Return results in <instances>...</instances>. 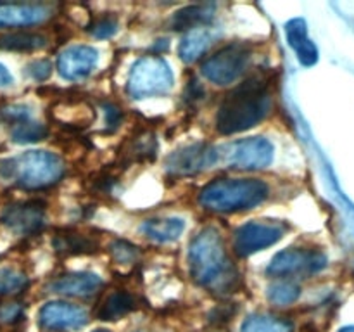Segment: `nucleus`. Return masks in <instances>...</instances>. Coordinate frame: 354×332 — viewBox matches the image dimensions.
<instances>
[{
  "instance_id": "1",
  "label": "nucleus",
  "mask_w": 354,
  "mask_h": 332,
  "mask_svg": "<svg viewBox=\"0 0 354 332\" xmlns=\"http://www.w3.org/2000/svg\"><path fill=\"white\" fill-rule=\"evenodd\" d=\"M189 270L194 282L214 294L235 293L241 277L225 249L223 237L214 227L201 230L189 248Z\"/></svg>"
},
{
  "instance_id": "2",
  "label": "nucleus",
  "mask_w": 354,
  "mask_h": 332,
  "mask_svg": "<svg viewBox=\"0 0 354 332\" xmlns=\"http://www.w3.org/2000/svg\"><path fill=\"white\" fill-rule=\"evenodd\" d=\"M272 106V83L268 76L261 73L249 76L221 100L216 114V130L221 135L249 130L268 116Z\"/></svg>"
},
{
  "instance_id": "3",
  "label": "nucleus",
  "mask_w": 354,
  "mask_h": 332,
  "mask_svg": "<svg viewBox=\"0 0 354 332\" xmlns=\"http://www.w3.org/2000/svg\"><path fill=\"white\" fill-rule=\"evenodd\" d=\"M64 172V161L47 151H26L0 161V178L26 190L55 185Z\"/></svg>"
},
{
  "instance_id": "4",
  "label": "nucleus",
  "mask_w": 354,
  "mask_h": 332,
  "mask_svg": "<svg viewBox=\"0 0 354 332\" xmlns=\"http://www.w3.org/2000/svg\"><path fill=\"white\" fill-rule=\"evenodd\" d=\"M270 187L256 178H216L207 183L199 194V204L216 213H235L252 210L265 203Z\"/></svg>"
},
{
  "instance_id": "5",
  "label": "nucleus",
  "mask_w": 354,
  "mask_h": 332,
  "mask_svg": "<svg viewBox=\"0 0 354 332\" xmlns=\"http://www.w3.org/2000/svg\"><path fill=\"white\" fill-rule=\"evenodd\" d=\"M173 71L168 62L158 55L138 59L128 76L127 92L131 99H149L165 95L173 89Z\"/></svg>"
},
{
  "instance_id": "6",
  "label": "nucleus",
  "mask_w": 354,
  "mask_h": 332,
  "mask_svg": "<svg viewBox=\"0 0 354 332\" xmlns=\"http://www.w3.org/2000/svg\"><path fill=\"white\" fill-rule=\"evenodd\" d=\"M251 59V47L248 44L235 42V44L225 45L216 54L206 59L201 66V73H203L204 78L209 80L214 85H230L248 71Z\"/></svg>"
},
{
  "instance_id": "7",
  "label": "nucleus",
  "mask_w": 354,
  "mask_h": 332,
  "mask_svg": "<svg viewBox=\"0 0 354 332\" xmlns=\"http://www.w3.org/2000/svg\"><path fill=\"white\" fill-rule=\"evenodd\" d=\"M218 163L235 169H263L273 161V144L265 137H249L216 147Z\"/></svg>"
},
{
  "instance_id": "8",
  "label": "nucleus",
  "mask_w": 354,
  "mask_h": 332,
  "mask_svg": "<svg viewBox=\"0 0 354 332\" xmlns=\"http://www.w3.org/2000/svg\"><path fill=\"white\" fill-rule=\"evenodd\" d=\"M327 266V256L320 249L290 248L275 255L266 266L270 277H296L313 275Z\"/></svg>"
},
{
  "instance_id": "9",
  "label": "nucleus",
  "mask_w": 354,
  "mask_h": 332,
  "mask_svg": "<svg viewBox=\"0 0 354 332\" xmlns=\"http://www.w3.org/2000/svg\"><path fill=\"white\" fill-rule=\"evenodd\" d=\"M286 230V223L273 220H252L249 223H244L235 232V255L241 258H248L254 252L263 251V249L277 244L283 237Z\"/></svg>"
},
{
  "instance_id": "10",
  "label": "nucleus",
  "mask_w": 354,
  "mask_h": 332,
  "mask_svg": "<svg viewBox=\"0 0 354 332\" xmlns=\"http://www.w3.org/2000/svg\"><path fill=\"white\" fill-rule=\"evenodd\" d=\"M218 163L214 145L194 144L171 152L166 158V169L173 175H196Z\"/></svg>"
},
{
  "instance_id": "11",
  "label": "nucleus",
  "mask_w": 354,
  "mask_h": 332,
  "mask_svg": "<svg viewBox=\"0 0 354 332\" xmlns=\"http://www.w3.org/2000/svg\"><path fill=\"white\" fill-rule=\"evenodd\" d=\"M45 203L40 199L23 201L3 208L0 220L9 230L19 235H30L40 230L45 223Z\"/></svg>"
},
{
  "instance_id": "12",
  "label": "nucleus",
  "mask_w": 354,
  "mask_h": 332,
  "mask_svg": "<svg viewBox=\"0 0 354 332\" xmlns=\"http://www.w3.org/2000/svg\"><path fill=\"white\" fill-rule=\"evenodd\" d=\"M38 322L48 331H68L80 329L88 324V313L85 308L64 301H50L44 304L38 313Z\"/></svg>"
},
{
  "instance_id": "13",
  "label": "nucleus",
  "mask_w": 354,
  "mask_h": 332,
  "mask_svg": "<svg viewBox=\"0 0 354 332\" xmlns=\"http://www.w3.org/2000/svg\"><path fill=\"white\" fill-rule=\"evenodd\" d=\"M99 61V52L90 45H73L57 59V71L66 80H82L93 71Z\"/></svg>"
},
{
  "instance_id": "14",
  "label": "nucleus",
  "mask_w": 354,
  "mask_h": 332,
  "mask_svg": "<svg viewBox=\"0 0 354 332\" xmlns=\"http://www.w3.org/2000/svg\"><path fill=\"white\" fill-rule=\"evenodd\" d=\"M50 16L47 3H0V28H23L44 23Z\"/></svg>"
},
{
  "instance_id": "15",
  "label": "nucleus",
  "mask_w": 354,
  "mask_h": 332,
  "mask_svg": "<svg viewBox=\"0 0 354 332\" xmlns=\"http://www.w3.org/2000/svg\"><path fill=\"white\" fill-rule=\"evenodd\" d=\"M102 287V279L92 272H71L48 284L52 293L71 297H90Z\"/></svg>"
},
{
  "instance_id": "16",
  "label": "nucleus",
  "mask_w": 354,
  "mask_h": 332,
  "mask_svg": "<svg viewBox=\"0 0 354 332\" xmlns=\"http://www.w3.org/2000/svg\"><path fill=\"white\" fill-rule=\"evenodd\" d=\"M287 42L294 52L297 54V59L303 66H315L318 62V48L308 37L306 21L303 17H294L286 24Z\"/></svg>"
},
{
  "instance_id": "17",
  "label": "nucleus",
  "mask_w": 354,
  "mask_h": 332,
  "mask_svg": "<svg viewBox=\"0 0 354 332\" xmlns=\"http://www.w3.org/2000/svg\"><path fill=\"white\" fill-rule=\"evenodd\" d=\"M142 234L149 237L151 241L166 244L180 239V235L185 230V221L182 218H151L145 220L140 227Z\"/></svg>"
},
{
  "instance_id": "18",
  "label": "nucleus",
  "mask_w": 354,
  "mask_h": 332,
  "mask_svg": "<svg viewBox=\"0 0 354 332\" xmlns=\"http://www.w3.org/2000/svg\"><path fill=\"white\" fill-rule=\"evenodd\" d=\"M52 246H54V251L61 256H80L95 251L97 241H93L92 237L85 234L62 230L55 234Z\"/></svg>"
},
{
  "instance_id": "19",
  "label": "nucleus",
  "mask_w": 354,
  "mask_h": 332,
  "mask_svg": "<svg viewBox=\"0 0 354 332\" xmlns=\"http://www.w3.org/2000/svg\"><path fill=\"white\" fill-rule=\"evenodd\" d=\"M214 17L213 3H203V6H187L180 9L178 12L173 14L171 28L175 31L183 30H196V28H204V24L209 23Z\"/></svg>"
},
{
  "instance_id": "20",
  "label": "nucleus",
  "mask_w": 354,
  "mask_h": 332,
  "mask_svg": "<svg viewBox=\"0 0 354 332\" xmlns=\"http://www.w3.org/2000/svg\"><path fill=\"white\" fill-rule=\"evenodd\" d=\"M135 306H137V301H135L133 294L127 293V290H116V293H111L102 301V304L97 310V318H100V320H118V318L133 311Z\"/></svg>"
},
{
  "instance_id": "21",
  "label": "nucleus",
  "mask_w": 354,
  "mask_h": 332,
  "mask_svg": "<svg viewBox=\"0 0 354 332\" xmlns=\"http://www.w3.org/2000/svg\"><path fill=\"white\" fill-rule=\"evenodd\" d=\"M209 45L211 33L207 31V28H196V30H190L189 33L183 37L182 44H180V59H182L183 62H187V64H192V62H196L197 59L207 50Z\"/></svg>"
},
{
  "instance_id": "22",
  "label": "nucleus",
  "mask_w": 354,
  "mask_h": 332,
  "mask_svg": "<svg viewBox=\"0 0 354 332\" xmlns=\"http://www.w3.org/2000/svg\"><path fill=\"white\" fill-rule=\"evenodd\" d=\"M47 45V38L40 33L30 31H14L0 37V48L9 52H33Z\"/></svg>"
},
{
  "instance_id": "23",
  "label": "nucleus",
  "mask_w": 354,
  "mask_h": 332,
  "mask_svg": "<svg viewBox=\"0 0 354 332\" xmlns=\"http://www.w3.org/2000/svg\"><path fill=\"white\" fill-rule=\"evenodd\" d=\"M292 331V322L286 320L282 317H273V315L258 313L251 315L242 324L241 332H290Z\"/></svg>"
},
{
  "instance_id": "24",
  "label": "nucleus",
  "mask_w": 354,
  "mask_h": 332,
  "mask_svg": "<svg viewBox=\"0 0 354 332\" xmlns=\"http://www.w3.org/2000/svg\"><path fill=\"white\" fill-rule=\"evenodd\" d=\"M301 287L296 282H289V280H282V282L270 284L266 289V297L275 306H287L299 299Z\"/></svg>"
},
{
  "instance_id": "25",
  "label": "nucleus",
  "mask_w": 354,
  "mask_h": 332,
  "mask_svg": "<svg viewBox=\"0 0 354 332\" xmlns=\"http://www.w3.org/2000/svg\"><path fill=\"white\" fill-rule=\"evenodd\" d=\"M156 151H158V142H156L154 135L144 131L138 133L133 140L128 145V161H147V159L156 158Z\"/></svg>"
},
{
  "instance_id": "26",
  "label": "nucleus",
  "mask_w": 354,
  "mask_h": 332,
  "mask_svg": "<svg viewBox=\"0 0 354 332\" xmlns=\"http://www.w3.org/2000/svg\"><path fill=\"white\" fill-rule=\"evenodd\" d=\"M48 128L41 123H35V121H23V123L14 124L12 131H10V138L14 144H35L44 138H47Z\"/></svg>"
},
{
  "instance_id": "27",
  "label": "nucleus",
  "mask_w": 354,
  "mask_h": 332,
  "mask_svg": "<svg viewBox=\"0 0 354 332\" xmlns=\"http://www.w3.org/2000/svg\"><path fill=\"white\" fill-rule=\"evenodd\" d=\"M26 273L14 266H2L0 268V294L2 296H14V294L23 293L28 287Z\"/></svg>"
},
{
  "instance_id": "28",
  "label": "nucleus",
  "mask_w": 354,
  "mask_h": 332,
  "mask_svg": "<svg viewBox=\"0 0 354 332\" xmlns=\"http://www.w3.org/2000/svg\"><path fill=\"white\" fill-rule=\"evenodd\" d=\"M118 26L120 24H118V17L114 14H100V16L93 17L92 23L88 24L86 30L95 38L106 40V38H111L113 35H116Z\"/></svg>"
},
{
  "instance_id": "29",
  "label": "nucleus",
  "mask_w": 354,
  "mask_h": 332,
  "mask_svg": "<svg viewBox=\"0 0 354 332\" xmlns=\"http://www.w3.org/2000/svg\"><path fill=\"white\" fill-rule=\"evenodd\" d=\"M111 255H113V258L118 263L130 265V263H133L138 258V248H135L133 244L127 241H116L111 246Z\"/></svg>"
},
{
  "instance_id": "30",
  "label": "nucleus",
  "mask_w": 354,
  "mask_h": 332,
  "mask_svg": "<svg viewBox=\"0 0 354 332\" xmlns=\"http://www.w3.org/2000/svg\"><path fill=\"white\" fill-rule=\"evenodd\" d=\"M24 71H26V75L30 76V78H33L35 82H44V80H47L48 76L52 75V64L47 59H38V61L30 62Z\"/></svg>"
},
{
  "instance_id": "31",
  "label": "nucleus",
  "mask_w": 354,
  "mask_h": 332,
  "mask_svg": "<svg viewBox=\"0 0 354 332\" xmlns=\"http://www.w3.org/2000/svg\"><path fill=\"white\" fill-rule=\"evenodd\" d=\"M23 304L19 303H2L0 304V324H16L23 317Z\"/></svg>"
},
{
  "instance_id": "32",
  "label": "nucleus",
  "mask_w": 354,
  "mask_h": 332,
  "mask_svg": "<svg viewBox=\"0 0 354 332\" xmlns=\"http://www.w3.org/2000/svg\"><path fill=\"white\" fill-rule=\"evenodd\" d=\"M2 116L6 118V120L12 121L14 124H17V123H23V121L30 120L31 113H30V107L28 106H10V107H7V109H3Z\"/></svg>"
},
{
  "instance_id": "33",
  "label": "nucleus",
  "mask_w": 354,
  "mask_h": 332,
  "mask_svg": "<svg viewBox=\"0 0 354 332\" xmlns=\"http://www.w3.org/2000/svg\"><path fill=\"white\" fill-rule=\"evenodd\" d=\"M104 109H106V123L107 127H109V131H114L118 127H120L123 113H121L120 107L113 106V104H106Z\"/></svg>"
},
{
  "instance_id": "34",
  "label": "nucleus",
  "mask_w": 354,
  "mask_h": 332,
  "mask_svg": "<svg viewBox=\"0 0 354 332\" xmlns=\"http://www.w3.org/2000/svg\"><path fill=\"white\" fill-rule=\"evenodd\" d=\"M204 95H206V90H204V86L201 85L197 80H192V82L187 85V99H189L190 102H199V100L204 99Z\"/></svg>"
},
{
  "instance_id": "35",
  "label": "nucleus",
  "mask_w": 354,
  "mask_h": 332,
  "mask_svg": "<svg viewBox=\"0 0 354 332\" xmlns=\"http://www.w3.org/2000/svg\"><path fill=\"white\" fill-rule=\"evenodd\" d=\"M234 313H235V310L225 311V306H218L211 311L209 317H211V320H214V322H227L234 317Z\"/></svg>"
},
{
  "instance_id": "36",
  "label": "nucleus",
  "mask_w": 354,
  "mask_h": 332,
  "mask_svg": "<svg viewBox=\"0 0 354 332\" xmlns=\"http://www.w3.org/2000/svg\"><path fill=\"white\" fill-rule=\"evenodd\" d=\"M12 83H14L12 73L9 71V68H7L3 62H0V89H7V86H10Z\"/></svg>"
},
{
  "instance_id": "37",
  "label": "nucleus",
  "mask_w": 354,
  "mask_h": 332,
  "mask_svg": "<svg viewBox=\"0 0 354 332\" xmlns=\"http://www.w3.org/2000/svg\"><path fill=\"white\" fill-rule=\"evenodd\" d=\"M339 332H354V325H348V327H342Z\"/></svg>"
},
{
  "instance_id": "38",
  "label": "nucleus",
  "mask_w": 354,
  "mask_h": 332,
  "mask_svg": "<svg viewBox=\"0 0 354 332\" xmlns=\"http://www.w3.org/2000/svg\"><path fill=\"white\" fill-rule=\"evenodd\" d=\"M93 332H111V331H107V329H97V331H93Z\"/></svg>"
}]
</instances>
